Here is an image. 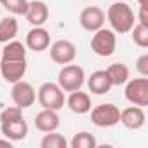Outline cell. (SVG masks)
I'll return each instance as SVG.
<instances>
[{"instance_id":"5","label":"cell","mask_w":148,"mask_h":148,"mask_svg":"<svg viewBox=\"0 0 148 148\" xmlns=\"http://www.w3.org/2000/svg\"><path fill=\"white\" fill-rule=\"evenodd\" d=\"M91 120L98 127H113L120 120V110L113 103H101L91 108Z\"/></svg>"},{"instance_id":"2","label":"cell","mask_w":148,"mask_h":148,"mask_svg":"<svg viewBox=\"0 0 148 148\" xmlns=\"http://www.w3.org/2000/svg\"><path fill=\"white\" fill-rule=\"evenodd\" d=\"M84 80H86V73L84 68L79 64H70V63L63 64V68L58 73V86L66 92L79 91L84 86Z\"/></svg>"},{"instance_id":"26","label":"cell","mask_w":148,"mask_h":148,"mask_svg":"<svg viewBox=\"0 0 148 148\" xmlns=\"http://www.w3.org/2000/svg\"><path fill=\"white\" fill-rule=\"evenodd\" d=\"M136 70L141 73V77H146L148 75V54H143L138 58L136 61Z\"/></svg>"},{"instance_id":"21","label":"cell","mask_w":148,"mask_h":148,"mask_svg":"<svg viewBox=\"0 0 148 148\" xmlns=\"http://www.w3.org/2000/svg\"><path fill=\"white\" fill-rule=\"evenodd\" d=\"M96 145H98L96 138L91 132H86V131L84 132H77L70 141L71 148H96Z\"/></svg>"},{"instance_id":"30","label":"cell","mask_w":148,"mask_h":148,"mask_svg":"<svg viewBox=\"0 0 148 148\" xmlns=\"http://www.w3.org/2000/svg\"><path fill=\"white\" fill-rule=\"evenodd\" d=\"M0 11H2V9H0Z\"/></svg>"},{"instance_id":"7","label":"cell","mask_w":148,"mask_h":148,"mask_svg":"<svg viewBox=\"0 0 148 148\" xmlns=\"http://www.w3.org/2000/svg\"><path fill=\"white\" fill-rule=\"evenodd\" d=\"M11 98L14 101L16 106H19L21 110L33 106V103L37 101V92L33 89V86L30 82L25 80H18L12 84V91H11Z\"/></svg>"},{"instance_id":"25","label":"cell","mask_w":148,"mask_h":148,"mask_svg":"<svg viewBox=\"0 0 148 148\" xmlns=\"http://www.w3.org/2000/svg\"><path fill=\"white\" fill-rule=\"evenodd\" d=\"M18 119H23V110L19 106H9L0 113V124L12 122V120H18Z\"/></svg>"},{"instance_id":"15","label":"cell","mask_w":148,"mask_h":148,"mask_svg":"<svg viewBox=\"0 0 148 148\" xmlns=\"http://www.w3.org/2000/svg\"><path fill=\"white\" fill-rule=\"evenodd\" d=\"M0 131L11 141H21L28 136V124L25 119H18L12 122H4L0 125Z\"/></svg>"},{"instance_id":"19","label":"cell","mask_w":148,"mask_h":148,"mask_svg":"<svg viewBox=\"0 0 148 148\" xmlns=\"http://www.w3.org/2000/svg\"><path fill=\"white\" fill-rule=\"evenodd\" d=\"M2 59H12V61L26 59V47L18 40H9L2 49Z\"/></svg>"},{"instance_id":"24","label":"cell","mask_w":148,"mask_h":148,"mask_svg":"<svg viewBox=\"0 0 148 148\" xmlns=\"http://www.w3.org/2000/svg\"><path fill=\"white\" fill-rule=\"evenodd\" d=\"M131 33H132V42L138 47H141V49H146L148 47V26L138 23L136 26H132Z\"/></svg>"},{"instance_id":"22","label":"cell","mask_w":148,"mask_h":148,"mask_svg":"<svg viewBox=\"0 0 148 148\" xmlns=\"http://www.w3.org/2000/svg\"><path fill=\"white\" fill-rule=\"evenodd\" d=\"M40 146L42 148H66L68 146V141L63 134L52 131V132H47L42 141H40Z\"/></svg>"},{"instance_id":"16","label":"cell","mask_w":148,"mask_h":148,"mask_svg":"<svg viewBox=\"0 0 148 148\" xmlns=\"http://www.w3.org/2000/svg\"><path fill=\"white\" fill-rule=\"evenodd\" d=\"M87 87H89V91H91L92 94L101 96V94H106L113 86H112V80H110V77H108L106 70H98V71H94L92 75L89 77Z\"/></svg>"},{"instance_id":"6","label":"cell","mask_w":148,"mask_h":148,"mask_svg":"<svg viewBox=\"0 0 148 148\" xmlns=\"http://www.w3.org/2000/svg\"><path fill=\"white\" fill-rule=\"evenodd\" d=\"M125 99L131 105L136 106H146L148 105V79L141 77V79H132L125 82Z\"/></svg>"},{"instance_id":"10","label":"cell","mask_w":148,"mask_h":148,"mask_svg":"<svg viewBox=\"0 0 148 148\" xmlns=\"http://www.w3.org/2000/svg\"><path fill=\"white\" fill-rule=\"evenodd\" d=\"M105 12L101 11V7H96V5H91V7H86L80 16H79V21H80V26L87 32H96L99 28H103L105 25Z\"/></svg>"},{"instance_id":"27","label":"cell","mask_w":148,"mask_h":148,"mask_svg":"<svg viewBox=\"0 0 148 148\" xmlns=\"http://www.w3.org/2000/svg\"><path fill=\"white\" fill-rule=\"evenodd\" d=\"M139 25L148 26V7H139Z\"/></svg>"},{"instance_id":"11","label":"cell","mask_w":148,"mask_h":148,"mask_svg":"<svg viewBox=\"0 0 148 148\" xmlns=\"http://www.w3.org/2000/svg\"><path fill=\"white\" fill-rule=\"evenodd\" d=\"M119 122H120L124 127L136 131V129H141V127L145 125L146 115H145V112H143L141 106L132 105V106H127V108H124V110L120 112V120H119Z\"/></svg>"},{"instance_id":"18","label":"cell","mask_w":148,"mask_h":148,"mask_svg":"<svg viewBox=\"0 0 148 148\" xmlns=\"http://www.w3.org/2000/svg\"><path fill=\"white\" fill-rule=\"evenodd\" d=\"M106 73L112 80V86H124L129 80V68L124 63H113L106 68Z\"/></svg>"},{"instance_id":"23","label":"cell","mask_w":148,"mask_h":148,"mask_svg":"<svg viewBox=\"0 0 148 148\" xmlns=\"http://www.w3.org/2000/svg\"><path fill=\"white\" fill-rule=\"evenodd\" d=\"M0 5L16 16H25L28 9V0H0Z\"/></svg>"},{"instance_id":"17","label":"cell","mask_w":148,"mask_h":148,"mask_svg":"<svg viewBox=\"0 0 148 148\" xmlns=\"http://www.w3.org/2000/svg\"><path fill=\"white\" fill-rule=\"evenodd\" d=\"M35 127L42 132H52L59 127V115L56 110H47L44 108L40 113L35 117Z\"/></svg>"},{"instance_id":"4","label":"cell","mask_w":148,"mask_h":148,"mask_svg":"<svg viewBox=\"0 0 148 148\" xmlns=\"http://www.w3.org/2000/svg\"><path fill=\"white\" fill-rule=\"evenodd\" d=\"M115 47H117V37L113 30L99 28L94 32V37L91 38V49L94 54L101 58H108L115 52Z\"/></svg>"},{"instance_id":"29","label":"cell","mask_w":148,"mask_h":148,"mask_svg":"<svg viewBox=\"0 0 148 148\" xmlns=\"http://www.w3.org/2000/svg\"><path fill=\"white\" fill-rule=\"evenodd\" d=\"M139 7H148V0H138Z\"/></svg>"},{"instance_id":"14","label":"cell","mask_w":148,"mask_h":148,"mask_svg":"<svg viewBox=\"0 0 148 148\" xmlns=\"http://www.w3.org/2000/svg\"><path fill=\"white\" fill-rule=\"evenodd\" d=\"M66 105H68V108H70L73 113H79V115L89 113L91 108H92L91 96H89L87 92H82L80 89L70 92V96H68V99H66Z\"/></svg>"},{"instance_id":"3","label":"cell","mask_w":148,"mask_h":148,"mask_svg":"<svg viewBox=\"0 0 148 148\" xmlns=\"http://www.w3.org/2000/svg\"><path fill=\"white\" fill-rule=\"evenodd\" d=\"M37 99L42 108L58 112L64 106V91L54 82H45L40 86V89L37 92Z\"/></svg>"},{"instance_id":"28","label":"cell","mask_w":148,"mask_h":148,"mask_svg":"<svg viewBox=\"0 0 148 148\" xmlns=\"http://www.w3.org/2000/svg\"><path fill=\"white\" fill-rule=\"evenodd\" d=\"M0 146H7V148H11V146H12V141H11V139H0Z\"/></svg>"},{"instance_id":"20","label":"cell","mask_w":148,"mask_h":148,"mask_svg":"<svg viewBox=\"0 0 148 148\" xmlns=\"http://www.w3.org/2000/svg\"><path fill=\"white\" fill-rule=\"evenodd\" d=\"M18 30H19V25H18L16 18L7 16L4 19H0V44L14 40V37L18 35Z\"/></svg>"},{"instance_id":"9","label":"cell","mask_w":148,"mask_h":148,"mask_svg":"<svg viewBox=\"0 0 148 148\" xmlns=\"http://www.w3.org/2000/svg\"><path fill=\"white\" fill-rule=\"evenodd\" d=\"M77 47L70 40H56L51 45V59L58 64H68L75 59Z\"/></svg>"},{"instance_id":"8","label":"cell","mask_w":148,"mask_h":148,"mask_svg":"<svg viewBox=\"0 0 148 148\" xmlns=\"http://www.w3.org/2000/svg\"><path fill=\"white\" fill-rule=\"evenodd\" d=\"M26 59H19V61H12V59H0V73L5 82L14 84L18 80H23L25 73H26Z\"/></svg>"},{"instance_id":"1","label":"cell","mask_w":148,"mask_h":148,"mask_svg":"<svg viewBox=\"0 0 148 148\" xmlns=\"http://www.w3.org/2000/svg\"><path fill=\"white\" fill-rule=\"evenodd\" d=\"M106 18L112 25V30L117 33H129L134 26V12L129 4L125 2H115L108 7Z\"/></svg>"},{"instance_id":"13","label":"cell","mask_w":148,"mask_h":148,"mask_svg":"<svg viewBox=\"0 0 148 148\" xmlns=\"http://www.w3.org/2000/svg\"><path fill=\"white\" fill-rule=\"evenodd\" d=\"M25 16H26L30 25L42 26L49 19V7L42 0H32V2H28V9H26Z\"/></svg>"},{"instance_id":"12","label":"cell","mask_w":148,"mask_h":148,"mask_svg":"<svg viewBox=\"0 0 148 148\" xmlns=\"http://www.w3.org/2000/svg\"><path fill=\"white\" fill-rule=\"evenodd\" d=\"M51 45V35L45 28L42 26H35L28 32L26 35V47L30 51H35V52H42L45 51L47 47Z\"/></svg>"}]
</instances>
